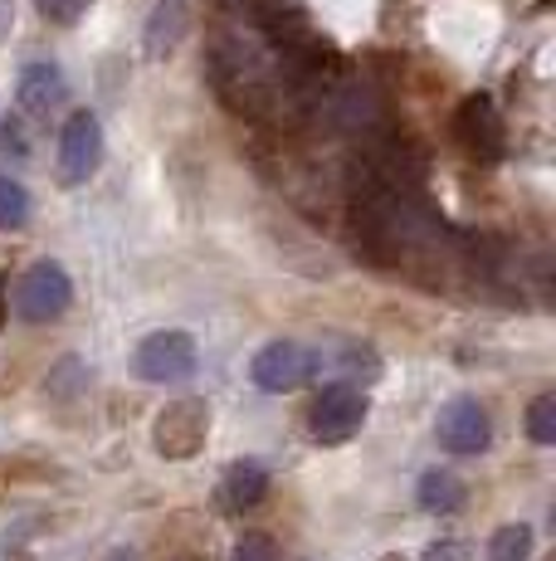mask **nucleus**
<instances>
[{
  "label": "nucleus",
  "mask_w": 556,
  "mask_h": 561,
  "mask_svg": "<svg viewBox=\"0 0 556 561\" xmlns=\"http://www.w3.org/2000/svg\"><path fill=\"white\" fill-rule=\"evenodd\" d=\"M425 561H474V552H468L464 542H435L430 552H425Z\"/></svg>",
  "instance_id": "6ab92c4d"
},
{
  "label": "nucleus",
  "mask_w": 556,
  "mask_h": 561,
  "mask_svg": "<svg viewBox=\"0 0 556 561\" xmlns=\"http://www.w3.org/2000/svg\"><path fill=\"white\" fill-rule=\"evenodd\" d=\"M381 362L371 347L361 342H333V347H313V376H327V381H377Z\"/></svg>",
  "instance_id": "9d476101"
},
{
  "label": "nucleus",
  "mask_w": 556,
  "mask_h": 561,
  "mask_svg": "<svg viewBox=\"0 0 556 561\" xmlns=\"http://www.w3.org/2000/svg\"><path fill=\"white\" fill-rule=\"evenodd\" d=\"M200 366V352H196V337L190 332H152V337L137 347L132 357V371L142 381H190Z\"/></svg>",
  "instance_id": "39448f33"
},
{
  "label": "nucleus",
  "mask_w": 556,
  "mask_h": 561,
  "mask_svg": "<svg viewBox=\"0 0 556 561\" xmlns=\"http://www.w3.org/2000/svg\"><path fill=\"white\" fill-rule=\"evenodd\" d=\"M532 557V527L528 523H508L494 533L488 542V561H528Z\"/></svg>",
  "instance_id": "4468645a"
},
{
  "label": "nucleus",
  "mask_w": 556,
  "mask_h": 561,
  "mask_svg": "<svg viewBox=\"0 0 556 561\" xmlns=\"http://www.w3.org/2000/svg\"><path fill=\"white\" fill-rule=\"evenodd\" d=\"M415 493H420V508L435 513V517H449V513H459L468 503V483L459 479V473H449V469H425Z\"/></svg>",
  "instance_id": "ddd939ff"
},
{
  "label": "nucleus",
  "mask_w": 556,
  "mask_h": 561,
  "mask_svg": "<svg viewBox=\"0 0 556 561\" xmlns=\"http://www.w3.org/2000/svg\"><path fill=\"white\" fill-rule=\"evenodd\" d=\"M454 142L464 147L468 157L478 161H498L502 147H508V127H502V113L488 93H474V99L459 103L454 113Z\"/></svg>",
  "instance_id": "6e6552de"
},
{
  "label": "nucleus",
  "mask_w": 556,
  "mask_h": 561,
  "mask_svg": "<svg viewBox=\"0 0 556 561\" xmlns=\"http://www.w3.org/2000/svg\"><path fill=\"white\" fill-rule=\"evenodd\" d=\"M269 499V469L259 459H234L216 483V508L220 513H250Z\"/></svg>",
  "instance_id": "1a4fd4ad"
},
{
  "label": "nucleus",
  "mask_w": 556,
  "mask_h": 561,
  "mask_svg": "<svg viewBox=\"0 0 556 561\" xmlns=\"http://www.w3.org/2000/svg\"><path fill=\"white\" fill-rule=\"evenodd\" d=\"M186 25H190V0H157L152 20H147V54L166 59V54L181 45Z\"/></svg>",
  "instance_id": "f8f14e48"
},
{
  "label": "nucleus",
  "mask_w": 556,
  "mask_h": 561,
  "mask_svg": "<svg viewBox=\"0 0 556 561\" xmlns=\"http://www.w3.org/2000/svg\"><path fill=\"white\" fill-rule=\"evenodd\" d=\"M381 561H405V557H401V552H391V557H381Z\"/></svg>",
  "instance_id": "4be33fe9"
},
{
  "label": "nucleus",
  "mask_w": 556,
  "mask_h": 561,
  "mask_svg": "<svg viewBox=\"0 0 556 561\" xmlns=\"http://www.w3.org/2000/svg\"><path fill=\"white\" fill-rule=\"evenodd\" d=\"M528 439L532 445H556V396H537L528 405Z\"/></svg>",
  "instance_id": "dca6fc26"
},
{
  "label": "nucleus",
  "mask_w": 556,
  "mask_h": 561,
  "mask_svg": "<svg viewBox=\"0 0 556 561\" xmlns=\"http://www.w3.org/2000/svg\"><path fill=\"white\" fill-rule=\"evenodd\" d=\"M230 561H283V557H278V542L269 533H244L240 542H234Z\"/></svg>",
  "instance_id": "f3484780"
},
{
  "label": "nucleus",
  "mask_w": 556,
  "mask_h": 561,
  "mask_svg": "<svg viewBox=\"0 0 556 561\" xmlns=\"http://www.w3.org/2000/svg\"><path fill=\"white\" fill-rule=\"evenodd\" d=\"M93 0H35V10L49 20V25H79V15Z\"/></svg>",
  "instance_id": "a211bd4d"
},
{
  "label": "nucleus",
  "mask_w": 556,
  "mask_h": 561,
  "mask_svg": "<svg viewBox=\"0 0 556 561\" xmlns=\"http://www.w3.org/2000/svg\"><path fill=\"white\" fill-rule=\"evenodd\" d=\"M69 304H73V278L63 274V264H55V259H39V264H30L20 274L15 312L25 322H55L69 312Z\"/></svg>",
  "instance_id": "f257e3e1"
},
{
  "label": "nucleus",
  "mask_w": 556,
  "mask_h": 561,
  "mask_svg": "<svg viewBox=\"0 0 556 561\" xmlns=\"http://www.w3.org/2000/svg\"><path fill=\"white\" fill-rule=\"evenodd\" d=\"M250 381L269 396H288L298 386L313 381V347L308 342H293V337H278L269 347L254 352L250 362Z\"/></svg>",
  "instance_id": "7ed1b4c3"
},
{
  "label": "nucleus",
  "mask_w": 556,
  "mask_h": 561,
  "mask_svg": "<svg viewBox=\"0 0 556 561\" xmlns=\"http://www.w3.org/2000/svg\"><path fill=\"white\" fill-rule=\"evenodd\" d=\"M103 167V123L93 113H69L59 127V186H83Z\"/></svg>",
  "instance_id": "0eeeda50"
},
{
  "label": "nucleus",
  "mask_w": 556,
  "mask_h": 561,
  "mask_svg": "<svg viewBox=\"0 0 556 561\" xmlns=\"http://www.w3.org/2000/svg\"><path fill=\"white\" fill-rule=\"evenodd\" d=\"M30 225V191L20 181L0 176V230H25Z\"/></svg>",
  "instance_id": "2eb2a0df"
},
{
  "label": "nucleus",
  "mask_w": 556,
  "mask_h": 561,
  "mask_svg": "<svg viewBox=\"0 0 556 561\" xmlns=\"http://www.w3.org/2000/svg\"><path fill=\"white\" fill-rule=\"evenodd\" d=\"M435 435H440L444 455L478 459L488 445H494V420H488L484 401H474V396H454V401L440 410V425H435Z\"/></svg>",
  "instance_id": "20e7f679"
},
{
  "label": "nucleus",
  "mask_w": 556,
  "mask_h": 561,
  "mask_svg": "<svg viewBox=\"0 0 556 561\" xmlns=\"http://www.w3.org/2000/svg\"><path fill=\"white\" fill-rule=\"evenodd\" d=\"M5 308H10V278H5V268H0V322H5Z\"/></svg>",
  "instance_id": "412c9836"
},
{
  "label": "nucleus",
  "mask_w": 556,
  "mask_h": 561,
  "mask_svg": "<svg viewBox=\"0 0 556 561\" xmlns=\"http://www.w3.org/2000/svg\"><path fill=\"white\" fill-rule=\"evenodd\" d=\"M210 435V405L206 401H171L152 425V439L166 459H196Z\"/></svg>",
  "instance_id": "423d86ee"
},
{
  "label": "nucleus",
  "mask_w": 556,
  "mask_h": 561,
  "mask_svg": "<svg viewBox=\"0 0 556 561\" xmlns=\"http://www.w3.org/2000/svg\"><path fill=\"white\" fill-rule=\"evenodd\" d=\"M361 425H367V396L347 381L323 386V396L308 410V430L317 445H347L351 435H361Z\"/></svg>",
  "instance_id": "f03ea898"
},
{
  "label": "nucleus",
  "mask_w": 556,
  "mask_h": 561,
  "mask_svg": "<svg viewBox=\"0 0 556 561\" xmlns=\"http://www.w3.org/2000/svg\"><path fill=\"white\" fill-rule=\"evenodd\" d=\"M63 99H69V79H63V69L55 59L25 64V73H20V107L30 117H49Z\"/></svg>",
  "instance_id": "9b49d317"
},
{
  "label": "nucleus",
  "mask_w": 556,
  "mask_h": 561,
  "mask_svg": "<svg viewBox=\"0 0 556 561\" xmlns=\"http://www.w3.org/2000/svg\"><path fill=\"white\" fill-rule=\"evenodd\" d=\"M0 157H25V137H20V123L0 127Z\"/></svg>",
  "instance_id": "aec40b11"
}]
</instances>
